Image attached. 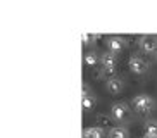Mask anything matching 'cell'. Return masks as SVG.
Masks as SVG:
<instances>
[{"instance_id":"1","label":"cell","mask_w":157,"mask_h":138,"mask_svg":"<svg viewBox=\"0 0 157 138\" xmlns=\"http://www.w3.org/2000/svg\"><path fill=\"white\" fill-rule=\"evenodd\" d=\"M154 98L150 95H147V93H140V95H136L133 98V107H135V110L138 112V114H142V116H145V114H148L150 110L154 109Z\"/></svg>"},{"instance_id":"2","label":"cell","mask_w":157,"mask_h":138,"mask_svg":"<svg viewBox=\"0 0 157 138\" xmlns=\"http://www.w3.org/2000/svg\"><path fill=\"white\" fill-rule=\"evenodd\" d=\"M100 64H102V69H104V74H109V78H112L116 69V54H112L109 50L104 52L100 55Z\"/></svg>"},{"instance_id":"3","label":"cell","mask_w":157,"mask_h":138,"mask_svg":"<svg viewBox=\"0 0 157 138\" xmlns=\"http://www.w3.org/2000/svg\"><path fill=\"white\" fill-rule=\"evenodd\" d=\"M128 64H129V69L136 74H143L148 69L147 60L143 59V57H140V55H131L129 60H128Z\"/></svg>"},{"instance_id":"4","label":"cell","mask_w":157,"mask_h":138,"mask_svg":"<svg viewBox=\"0 0 157 138\" xmlns=\"http://www.w3.org/2000/svg\"><path fill=\"white\" fill-rule=\"evenodd\" d=\"M138 45L145 52H157V35H142V36H138Z\"/></svg>"},{"instance_id":"5","label":"cell","mask_w":157,"mask_h":138,"mask_svg":"<svg viewBox=\"0 0 157 138\" xmlns=\"http://www.w3.org/2000/svg\"><path fill=\"white\" fill-rule=\"evenodd\" d=\"M111 114H112L114 119L123 121L129 116V109H128V105H126L124 102H116V104L111 105Z\"/></svg>"},{"instance_id":"6","label":"cell","mask_w":157,"mask_h":138,"mask_svg":"<svg viewBox=\"0 0 157 138\" xmlns=\"http://www.w3.org/2000/svg\"><path fill=\"white\" fill-rule=\"evenodd\" d=\"M126 45V40L123 36H111L107 40V47H109V52L116 54V52L123 50V47Z\"/></svg>"},{"instance_id":"7","label":"cell","mask_w":157,"mask_h":138,"mask_svg":"<svg viewBox=\"0 0 157 138\" xmlns=\"http://www.w3.org/2000/svg\"><path fill=\"white\" fill-rule=\"evenodd\" d=\"M105 86L111 93H119L121 90H123V81H121L119 78H116V76H112V78H107Z\"/></svg>"},{"instance_id":"8","label":"cell","mask_w":157,"mask_h":138,"mask_svg":"<svg viewBox=\"0 0 157 138\" xmlns=\"http://www.w3.org/2000/svg\"><path fill=\"white\" fill-rule=\"evenodd\" d=\"M81 93H83V109L90 110L93 107V95H92V92H90L88 85H83V86H81Z\"/></svg>"},{"instance_id":"9","label":"cell","mask_w":157,"mask_h":138,"mask_svg":"<svg viewBox=\"0 0 157 138\" xmlns=\"http://www.w3.org/2000/svg\"><path fill=\"white\" fill-rule=\"evenodd\" d=\"M128 136H129V133L124 126H114L109 131V138H128Z\"/></svg>"},{"instance_id":"10","label":"cell","mask_w":157,"mask_h":138,"mask_svg":"<svg viewBox=\"0 0 157 138\" xmlns=\"http://www.w3.org/2000/svg\"><path fill=\"white\" fill-rule=\"evenodd\" d=\"M102 128L100 126H92V128L83 129V138H102Z\"/></svg>"},{"instance_id":"11","label":"cell","mask_w":157,"mask_h":138,"mask_svg":"<svg viewBox=\"0 0 157 138\" xmlns=\"http://www.w3.org/2000/svg\"><path fill=\"white\" fill-rule=\"evenodd\" d=\"M145 135L147 136H157V121L145 123Z\"/></svg>"},{"instance_id":"12","label":"cell","mask_w":157,"mask_h":138,"mask_svg":"<svg viewBox=\"0 0 157 138\" xmlns=\"http://www.w3.org/2000/svg\"><path fill=\"white\" fill-rule=\"evenodd\" d=\"M98 60H100V57H97L93 52H88V54L85 55V62H86L88 66H97Z\"/></svg>"},{"instance_id":"13","label":"cell","mask_w":157,"mask_h":138,"mask_svg":"<svg viewBox=\"0 0 157 138\" xmlns=\"http://www.w3.org/2000/svg\"><path fill=\"white\" fill-rule=\"evenodd\" d=\"M97 124H100V128H102V126H111V116L97 114Z\"/></svg>"},{"instance_id":"14","label":"cell","mask_w":157,"mask_h":138,"mask_svg":"<svg viewBox=\"0 0 157 138\" xmlns=\"http://www.w3.org/2000/svg\"><path fill=\"white\" fill-rule=\"evenodd\" d=\"M97 38H100V35H92V33H83V35H81L83 43H90L92 40H97Z\"/></svg>"},{"instance_id":"15","label":"cell","mask_w":157,"mask_h":138,"mask_svg":"<svg viewBox=\"0 0 157 138\" xmlns=\"http://www.w3.org/2000/svg\"><path fill=\"white\" fill-rule=\"evenodd\" d=\"M145 138H157V136H145Z\"/></svg>"},{"instance_id":"16","label":"cell","mask_w":157,"mask_h":138,"mask_svg":"<svg viewBox=\"0 0 157 138\" xmlns=\"http://www.w3.org/2000/svg\"><path fill=\"white\" fill-rule=\"evenodd\" d=\"M155 57H157V52H155Z\"/></svg>"}]
</instances>
